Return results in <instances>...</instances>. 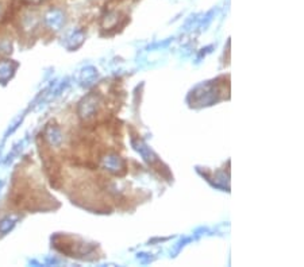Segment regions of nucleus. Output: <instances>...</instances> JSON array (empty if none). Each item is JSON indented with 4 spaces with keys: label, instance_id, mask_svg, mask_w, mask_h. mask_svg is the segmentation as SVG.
Returning <instances> with one entry per match:
<instances>
[{
    "label": "nucleus",
    "instance_id": "nucleus-1",
    "mask_svg": "<svg viewBox=\"0 0 304 267\" xmlns=\"http://www.w3.org/2000/svg\"><path fill=\"white\" fill-rule=\"evenodd\" d=\"M14 224L15 220H12L10 217H6V219H3V220L0 221V232H2V234H6V232L10 231V230L14 227Z\"/></svg>",
    "mask_w": 304,
    "mask_h": 267
}]
</instances>
